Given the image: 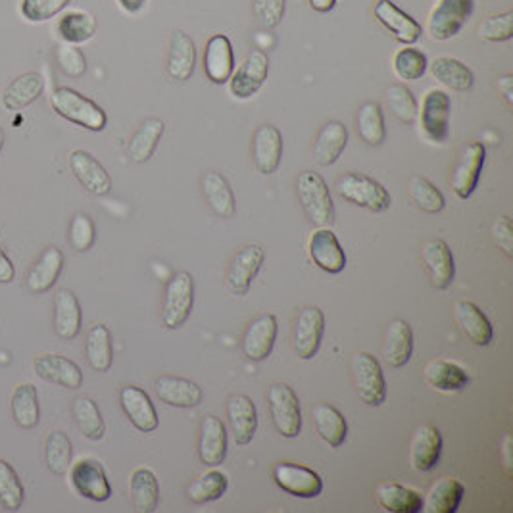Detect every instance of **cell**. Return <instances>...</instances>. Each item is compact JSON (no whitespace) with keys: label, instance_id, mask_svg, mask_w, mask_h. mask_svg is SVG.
Segmentation results:
<instances>
[{"label":"cell","instance_id":"obj_62","mask_svg":"<svg viewBox=\"0 0 513 513\" xmlns=\"http://www.w3.org/2000/svg\"><path fill=\"white\" fill-rule=\"evenodd\" d=\"M118 4L127 14H139L147 6V0H118Z\"/></svg>","mask_w":513,"mask_h":513},{"label":"cell","instance_id":"obj_58","mask_svg":"<svg viewBox=\"0 0 513 513\" xmlns=\"http://www.w3.org/2000/svg\"><path fill=\"white\" fill-rule=\"evenodd\" d=\"M56 62L60 70L70 77H81L87 72V58L77 45H60L56 49Z\"/></svg>","mask_w":513,"mask_h":513},{"label":"cell","instance_id":"obj_29","mask_svg":"<svg viewBox=\"0 0 513 513\" xmlns=\"http://www.w3.org/2000/svg\"><path fill=\"white\" fill-rule=\"evenodd\" d=\"M454 314H456V323H458L460 331L469 341L477 346H489L494 337V331H492L489 318L483 314V310L479 306H475L469 300H458Z\"/></svg>","mask_w":513,"mask_h":513},{"label":"cell","instance_id":"obj_48","mask_svg":"<svg viewBox=\"0 0 513 513\" xmlns=\"http://www.w3.org/2000/svg\"><path fill=\"white\" fill-rule=\"evenodd\" d=\"M229 487L227 475L221 471H208L204 475H200L195 479L189 489H187V496L193 504H206V502H214L220 500L221 496L225 494V490Z\"/></svg>","mask_w":513,"mask_h":513},{"label":"cell","instance_id":"obj_20","mask_svg":"<svg viewBox=\"0 0 513 513\" xmlns=\"http://www.w3.org/2000/svg\"><path fill=\"white\" fill-rule=\"evenodd\" d=\"M72 485L87 500L106 502L112 494L104 467L97 460H81L72 469Z\"/></svg>","mask_w":513,"mask_h":513},{"label":"cell","instance_id":"obj_18","mask_svg":"<svg viewBox=\"0 0 513 513\" xmlns=\"http://www.w3.org/2000/svg\"><path fill=\"white\" fill-rule=\"evenodd\" d=\"M204 72L216 85H223L231 79L235 72V52L227 35L218 33L208 39L204 49Z\"/></svg>","mask_w":513,"mask_h":513},{"label":"cell","instance_id":"obj_44","mask_svg":"<svg viewBox=\"0 0 513 513\" xmlns=\"http://www.w3.org/2000/svg\"><path fill=\"white\" fill-rule=\"evenodd\" d=\"M358 135L369 147H381L387 139L385 116L377 102H364L358 108Z\"/></svg>","mask_w":513,"mask_h":513},{"label":"cell","instance_id":"obj_43","mask_svg":"<svg viewBox=\"0 0 513 513\" xmlns=\"http://www.w3.org/2000/svg\"><path fill=\"white\" fill-rule=\"evenodd\" d=\"M164 135V122L158 118H150L141 123L129 143V156L135 164H145L156 152L158 143Z\"/></svg>","mask_w":513,"mask_h":513},{"label":"cell","instance_id":"obj_5","mask_svg":"<svg viewBox=\"0 0 513 513\" xmlns=\"http://www.w3.org/2000/svg\"><path fill=\"white\" fill-rule=\"evenodd\" d=\"M450 110L452 100L440 91L429 89L421 102V112H417L421 133L433 145H444L450 135Z\"/></svg>","mask_w":513,"mask_h":513},{"label":"cell","instance_id":"obj_46","mask_svg":"<svg viewBox=\"0 0 513 513\" xmlns=\"http://www.w3.org/2000/svg\"><path fill=\"white\" fill-rule=\"evenodd\" d=\"M12 416L22 429H33L41 419L39 396L35 385H20L12 394Z\"/></svg>","mask_w":513,"mask_h":513},{"label":"cell","instance_id":"obj_53","mask_svg":"<svg viewBox=\"0 0 513 513\" xmlns=\"http://www.w3.org/2000/svg\"><path fill=\"white\" fill-rule=\"evenodd\" d=\"M410 198L417 208H421L427 214H439L446 204L439 189L423 177H414L410 181Z\"/></svg>","mask_w":513,"mask_h":513},{"label":"cell","instance_id":"obj_14","mask_svg":"<svg viewBox=\"0 0 513 513\" xmlns=\"http://www.w3.org/2000/svg\"><path fill=\"white\" fill-rule=\"evenodd\" d=\"M273 481L287 494L298 498H316L323 490V481L310 467L296 464H277L273 467Z\"/></svg>","mask_w":513,"mask_h":513},{"label":"cell","instance_id":"obj_23","mask_svg":"<svg viewBox=\"0 0 513 513\" xmlns=\"http://www.w3.org/2000/svg\"><path fill=\"white\" fill-rule=\"evenodd\" d=\"M275 339H277V318L273 314L258 316L246 327L245 339H243V352L246 358L252 362L266 360L273 350Z\"/></svg>","mask_w":513,"mask_h":513},{"label":"cell","instance_id":"obj_42","mask_svg":"<svg viewBox=\"0 0 513 513\" xmlns=\"http://www.w3.org/2000/svg\"><path fill=\"white\" fill-rule=\"evenodd\" d=\"M85 356L89 366L98 373H106L112 367L114 350H112V335L106 325L97 323L89 329L85 342Z\"/></svg>","mask_w":513,"mask_h":513},{"label":"cell","instance_id":"obj_28","mask_svg":"<svg viewBox=\"0 0 513 513\" xmlns=\"http://www.w3.org/2000/svg\"><path fill=\"white\" fill-rule=\"evenodd\" d=\"M62 269H64V254L60 252V248L49 246L39 256V260L35 262V266L31 268V271L27 273L25 285H27V289L31 293H47L56 285Z\"/></svg>","mask_w":513,"mask_h":513},{"label":"cell","instance_id":"obj_12","mask_svg":"<svg viewBox=\"0 0 513 513\" xmlns=\"http://www.w3.org/2000/svg\"><path fill=\"white\" fill-rule=\"evenodd\" d=\"M325 331V316L318 306L304 308L294 323L293 348L302 360H310L318 354Z\"/></svg>","mask_w":513,"mask_h":513},{"label":"cell","instance_id":"obj_4","mask_svg":"<svg viewBox=\"0 0 513 513\" xmlns=\"http://www.w3.org/2000/svg\"><path fill=\"white\" fill-rule=\"evenodd\" d=\"M195 304V281L191 273L179 271L166 285L162 302V321L168 329H179L191 318Z\"/></svg>","mask_w":513,"mask_h":513},{"label":"cell","instance_id":"obj_13","mask_svg":"<svg viewBox=\"0 0 513 513\" xmlns=\"http://www.w3.org/2000/svg\"><path fill=\"white\" fill-rule=\"evenodd\" d=\"M375 18L379 20V24L383 25L387 31H391L394 41H398L404 47L416 45L417 41L423 35L421 25L416 20L406 14L400 6H396V2L392 0H377L375 8Z\"/></svg>","mask_w":513,"mask_h":513},{"label":"cell","instance_id":"obj_25","mask_svg":"<svg viewBox=\"0 0 513 513\" xmlns=\"http://www.w3.org/2000/svg\"><path fill=\"white\" fill-rule=\"evenodd\" d=\"M227 419L235 442L241 446L250 444L258 429V412L252 398L246 394L231 396L227 402Z\"/></svg>","mask_w":513,"mask_h":513},{"label":"cell","instance_id":"obj_47","mask_svg":"<svg viewBox=\"0 0 513 513\" xmlns=\"http://www.w3.org/2000/svg\"><path fill=\"white\" fill-rule=\"evenodd\" d=\"M72 414L83 437L89 440H100L104 437L106 425L97 404L91 398H77L72 406Z\"/></svg>","mask_w":513,"mask_h":513},{"label":"cell","instance_id":"obj_61","mask_svg":"<svg viewBox=\"0 0 513 513\" xmlns=\"http://www.w3.org/2000/svg\"><path fill=\"white\" fill-rule=\"evenodd\" d=\"M498 91L502 93L506 104L513 106V75H502L498 79Z\"/></svg>","mask_w":513,"mask_h":513},{"label":"cell","instance_id":"obj_37","mask_svg":"<svg viewBox=\"0 0 513 513\" xmlns=\"http://www.w3.org/2000/svg\"><path fill=\"white\" fill-rule=\"evenodd\" d=\"M129 492H131V500H133V506L137 512H156V508L160 504V485H158L156 475L150 469L139 467L131 473Z\"/></svg>","mask_w":513,"mask_h":513},{"label":"cell","instance_id":"obj_22","mask_svg":"<svg viewBox=\"0 0 513 513\" xmlns=\"http://www.w3.org/2000/svg\"><path fill=\"white\" fill-rule=\"evenodd\" d=\"M123 412L135 429L141 433H152L158 429V414L147 392L139 387L127 385L120 391Z\"/></svg>","mask_w":513,"mask_h":513},{"label":"cell","instance_id":"obj_11","mask_svg":"<svg viewBox=\"0 0 513 513\" xmlns=\"http://www.w3.org/2000/svg\"><path fill=\"white\" fill-rule=\"evenodd\" d=\"M485 158H487V150L479 141L469 143L462 150L456 162V168L452 171V189L458 198L465 200L475 193L481 179V171L485 166Z\"/></svg>","mask_w":513,"mask_h":513},{"label":"cell","instance_id":"obj_39","mask_svg":"<svg viewBox=\"0 0 513 513\" xmlns=\"http://www.w3.org/2000/svg\"><path fill=\"white\" fill-rule=\"evenodd\" d=\"M45 79L39 74H24L14 79L2 97V104L8 112H18L43 95Z\"/></svg>","mask_w":513,"mask_h":513},{"label":"cell","instance_id":"obj_31","mask_svg":"<svg viewBox=\"0 0 513 513\" xmlns=\"http://www.w3.org/2000/svg\"><path fill=\"white\" fill-rule=\"evenodd\" d=\"M414 350V333L408 321L404 319H394L387 333H385V342H383V356L387 364L392 367H404Z\"/></svg>","mask_w":513,"mask_h":513},{"label":"cell","instance_id":"obj_24","mask_svg":"<svg viewBox=\"0 0 513 513\" xmlns=\"http://www.w3.org/2000/svg\"><path fill=\"white\" fill-rule=\"evenodd\" d=\"M35 373L54 385L64 389H79L83 385V371L70 358L58 354H45L35 360Z\"/></svg>","mask_w":513,"mask_h":513},{"label":"cell","instance_id":"obj_6","mask_svg":"<svg viewBox=\"0 0 513 513\" xmlns=\"http://www.w3.org/2000/svg\"><path fill=\"white\" fill-rule=\"evenodd\" d=\"M473 10L475 0H439L427 22L429 37L439 43L456 37L473 16Z\"/></svg>","mask_w":513,"mask_h":513},{"label":"cell","instance_id":"obj_30","mask_svg":"<svg viewBox=\"0 0 513 513\" xmlns=\"http://www.w3.org/2000/svg\"><path fill=\"white\" fill-rule=\"evenodd\" d=\"M81 319V304L72 291L60 289L54 294V331L60 339H75L81 331Z\"/></svg>","mask_w":513,"mask_h":513},{"label":"cell","instance_id":"obj_64","mask_svg":"<svg viewBox=\"0 0 513 513\" xmlns=\"http://www.w3.org/2000/svg\"><path fill=\"white\" fill-rule=\"evenodd\" d=\"M4 147V131H2V127H0V150Z\"/></svg>","mask_w":513,"mask_h":513},{"label":"cell","instance_id":"obj_10","mask_svg":"<svg viewBox=\"0 0 513 513\" xmlns=\"http://www.w3.org/2000/svg\"><path fill=\"white\" fill-rule=\"evenodd\" d=\"M266 260V252L260 245H246L233 256L227 275H225V283L227 289L237 296L250 291L252 281L256 279L258 271L264 266Z\"/></svg>","mask_w":513,"mask_h":513},{"label":"cell","instance_id":"obj_7","mask_svg":"<svg viewBox=\"0 0 513 513\" xmlns=\"http://www.w3.org/2000/svg\"><path fill=\"white\" fill-rule=\"evenodd\" d=\"M268 402L275 429L287 439L298 437L302 431V410L296 392L285 383H275L268 389Z\"/></svg>","mask_w":513,"mask_h":513},{"label":"cell","instance_id":"obj_45","mask_svg":"<svg viewBox=\"0 0 513 513\" xmlns=\"http://www.w3.org/2000/svg\"><path fill=\"white\" fill-rule=\"evenodd\" d=\"M58 31H60V37L68 45H83L95 37L97 20L89 12L74 10V12H68L62 16V20L58 24Z\"/></svg>","mask_w":513,"mask_h":513},{"label":"cell","instance_id":"obj_54","mask_svg":"<svg viewBox=\"0 0 513 513\" xmlns=\"http://www.w3.org/2000/svg\"><path fill=\"white\" fill-rule=\"evenodd\" d=\"M70 0H22V16L31 24H43L49 22L54 16H58Z\"/></svg>","mask_w":513,"mask_h":513},{"label":"cell","instance_id":"obj_63","mask_svg":"<svg viewBox=\"0 0 513 513\" xmlns=\"http://www.w3.org/2000/svg\"><path fill=\"white\" fill-rule=\"evenodd\" d=\"M308 4H310V8H312L314 12L327 14V12H331V10L335 8L337 0H308Z\"/></svg>","mask_w":513,"mask_h":513},{"label":"cell","instance_id":"obj_38","mask_svg":"<svg viewBox=\"0 0 513 513\" xmlns=\"http://www.w3.org/2000/svg\"><path fill=\"white\" fill-rule=\"evenodd\" d=\"M427 68H431V75L452 91H469L475 83V75L465 66L462 60L452 56H439Z\"/></svg>","mask_w":513,"mask_h":513},{"label":"cell","instance_id":"obj_40","mask_svg":"<svg viewBox=\"0 0 513 513\" xmlns=\"http://www.w3.org/2000/svg\"><path fill=\"white\" fill-rule=\"evenodd\" d=\"M377 502L385 512L419 513L423 510V498L414 489L398 483H385L377 487Z\"/></svg>","mask_w":513,"mask_h":513},{"label":"cell","instance_id":"obj_56","mask_svg":"<svg viewBox=\"0 0 513 513\" xmlns=\"http://www.w3.org/2000/svg\"><path fill=\"white\" fill-rule=\"evenodd\" d=\"M95 223L87 214H75L74 220L70 223V245L77 252H87L95 245Z\"/></svg>","mask_w":513,"mask_h":513},{"label":"cell","instance_id":"obj_3","mask_svg":"<svg viewBox=\"0 0 513 513\" xmlns=\"http://www.w3.org/2000/svg\"><path fill=\"white\" fill-rule=\"evenodd\" d=\"M337 193L346 202L366 208L375 214L391 208V193L379 181L358 171H350L342 175L337 181Z\"/></svg>","mask_w":513,"mask_h":513},{"label":"cell","instance_id":"obj_57","mask_svg":"<svg viewBox=\"0 0 513 513\" xmlns=\"http://www.w3.org/2000/svg\"><path fill=\"white\" fill-rule=\"evenodd\" d=\"M252 8L256 22L266 29H273L285 18L287 0H252Z\"/></svg>","mask_w":513,"mask_h":513},{"label":"cell","instance_id":"obj_17","mask_svg":"<svg viewBox=\"0 0 513 513\" xmlns=\"http://www.w3.org/2000/svg\"><path fill=\"white\" fill-rule=\"evenodd\" d=\"M70 168L74 171L75 179L89 191L91 195L104 196L112 191V177L104 170L91 152L74 150L70 154Z\"/></svg>","mask_w":513,"mask_h":513},{"label":"cell","instance_id":"obj_33","mask_svg":"<svg viewBox=\"0 0 513 513\" xmlns=\"http://www.w3.org/2000/svg\"><path fill=\"white\" fill-rule=\"evenodd\" d=\"M348 145V129L341 122H327L319 129L314 143V160L319 166H333Z\"/></svg>","mask_w":513,"mask_h":513},{"label":"cell","instance_id":"obj_51","mask_svg":"<svg viewBox=\"0 0 513 513\" xmlns=\"http://www.w3.org/2000/svg\"><path fill=\"white\" fill-rule=\"evenodd\" d=\"M24 502V485L16 469L0 460V506L6 512H18Z\"/></svg>","mask_w":513,"mask_h":513},{"label":"cell","instance_id":"obj_8","mask_svg":"<svg viewBox=\"0 0 513 513\" xmlns=\"http://www.w3.org/2000/svg\"><path fill=\"white\" fill-rule=\"evenodd\" d=\"M352 375L356 392L366 406L379 408L387 400V383L383 367L375 356L367 352L356 354L352 360Z\"/></svg>","mask_w":513,"mask_h":513},{"label":"cell","instance_id":"obj_27","mask_svg":"<svg viewBox=\"0 0 513 513\" xmlns=\"http://www.w3.org/2000/svg\"><path fill=\"white\" fill-rule=\"evenodd\" d=\"M198 456L202 464L216 467L227 456V431L220 417L208 416L200 425Z\"/></svg>","mask_w":513,"mask_h":513},{"label":"cell","instance_id":"obj_32","mask_svg":"<svg viewBox=\"0 0 513 513\" xmlns=\"http://www.w3.org/2000/svg\"><path fill=\"white\" fill-rule=\"evenodd\" d=\"M154 387L158 398L164 404L175 408H196L204 396V392L196 383L181 377H160L156 379Z\"/></svg>","mask_w":513,"mask_h":513},{"label":"cell","instance_id":"obj_52","mask_svg":"<svg viewBox=\"0 0 513 513\" xmlns=\"http://www.w3.org/2000/svg\"><path fill=\"white\" fill-rule=\"evenodd\" d=\"M387 104L392 110V114L402 123H414L417 120V100L414 93L406 85H391L385 93Z\"/></svg>","mask_w":513,"mask_h":513},{"label":"cell","instance_id":"obj_49","mask_svg":"<svg viewBox=\"0 0 513 513\" xmlns=\"http://www.w3.org/2000/svg\"><path fill=\"white\" fill-rule=\"evenodd\" d=\"M429 60L425 52L416 49L414 45L398 50L392 58V70L402 81H417L427 72Z\"/></svg>","mask_w":513,"mask_h":513},{"label":"cell","instance_id":"obj_50","mask_svg":"<svg viewBox=\"0 0 513 513\" xmlns=\"http://www.w3.org/2000/svg\"><path fill=\"white\" fill-rule=\"evenodd\" d=\"M72 440L64 431H52L45 442V460L54 475H64L72 465Z\"/></svg>","mask_w":513,"mask_h":513},{"label":"cell","instance_id":"obj_41","mask_svg":"<svg viewBox=\"0 0 513 513\" xmlns=\"http://www.w3.org/2000/svg\"><path fill=\"white\" fill-rule=\"evenodd\" d=\"M319 439L331 448H339L348 435V425L341 412L331 404H318L312 412Z\"/></svg>","mask_w":513,"mask_h":513},{"label":"cell","instance_id":"obj_16","mask_svg":"<svg viewBox=\"0 0 513 513\" xmlns=\"http://www.w3.org/2000/svg\"><path fill=\"white\" fill-rule=\"evenodd\" d=\"M308 254L319 269L337 275L346 268V254L337 235L329 227H319L308 241Z\"/></svg>","mask_w":513,"mask_h":513},{"label":"cell","instance_id":"obj_15","mask_svg":"<svg viewBox=\"0 0 513 513\" xmlns=\"http://www.w3.org/2000/svg\"><path fill=\"white\" fill-rule=\"evenodd\" d=\"M281 158H283L281 131L271 123L260 125L252 139V160L256 170L262 175H271L279 168Z\"/></svg>","mask_w":513,"mask_h":513},{"label":"cell","instance_id":"obj_26","mask_svg":"<svg viewBox=\"0 0 513 513\" xmlns=\"http://www.w3.org/2000/svg\"><path fill=\"white\" fill-rule=\"evenodd\" d=\"M442 437L433 425H421L410 442V465L419 473L431 471L439 464Z\"/></svg>","mask_w":513,"mask_h":513},{"label":"cell","instance_id":"obj_9","mask_svg":"<svg viewBox=\"0 0 513 513\" xmlns=\"http://www.w3.org/2000/svg\"><path fill=\"white\" fill-rule=\"evenodd\" d=\"M269 74V58L264 50H252L237 72H233L229 83V91L237 100H248L254 97Z\"/></svg>","mask_w":513,"mask_h":513},{"label":"cell","instance_id":"obj_60","mask_svg":"<svg viewBox=\"0 0 513 513\" xmlns=\"http://www.w3.org/2000/svg\"><path fill=\"white\" fill-rule=\"evenodd\" d=\"M16 275V268L10 262V258L6 256V252L0 248V283H10Z\"/></svg>","mask_w":513,"mask_h":513},{"label":"cell","instance_id":"obj_55","mask_svg":"<svg viewBox=\"0 0 513 513\" xmlns=\"http://www.w3.org/2000/svg\"><path fill=\"white\" fill-rule=\"evenodd\" d=\"M481 39L489 43H506L513 37V12L494 14L479 25Z\"/></svg>","mask_w":513,"mask_h":513},{"label":"cell","instance_id":"obj_34","mask_svg":"<svg viewBox=\"0 0 513 513\" xmlns=\"http://www.w3.org/2000/svg\"><path fill=\"white\" fill-rule=\"evenodd\" d=\"M427 387L439 392H460L469 385V375L464 367L448 360H431L423 369Z\"/></svg>","mask_w":513,"mask_h":513},{"label":"cell","instance_id":"obj_2","mask_svg":"<svg viewBox=\"0 0 513 513\" xmlns=\"http://www.w3.org/2000/svg\"><path fill=\"white\" fill-rule=\"evenodd\" d=\"M52 110L64 120L81 125L89 131H102L106 127V112L93 102L91 98L83 97L70 87H58L50 97Z\"/></svg>","mask_w":513,"mask_h":513},{"label":"cell","instance_id":"obj_35","mask_svg":"<svg viewBox=\"0 0 513 513\" xmlns=\"http://www.w3.org/2000/svg\"><path fill=\"white\" fill-rule=\"evenodd\" d=\"M202 193L208 202V206L220 216V218H233L237 212V202H235V193L229 185V181L218 173V171H208L202 177Z\"/></svg>","mask_w":513,"mask_h":513},{"label":"cell","instance_id":"obj_19","mask_svg":"<svg viewBox=\"0 0 513 513\" xmlns=\"http://www.w3.org/2000/svg\"><path fill=\"white\" fill-rule=\"evenodd\" d=\"M421 260H423V266L427 269L429 279L435 289L444 291L452 285L454 273H456L454 256L444 241H440V239L427 241L425 245L421 246Z\"/></svg>","mask_w":513,"mask_h":513},{"label":"cell","instance_id":"obj_1","mask_svg":"<svg viewBox=\"0 0 513 513\" xmlns=\"http://www.w3.org/2000/svg\"><path fill=\"white\" fill-rule=\"evenodd\" d=\"M296 193L304 214L316 227L335 223V204L325 179L316 171H302L296 179Z\"/></svg>","mask_w":513,"mask_h":513},{"label":"cell","instance_id":"obj_59","mask_svg":"<svg viewBox=\"0 0 513 513\" xmlns=\"http://www.w3.org/2000/svg\"><path fill=\"white\" fill-rule=\"evenodd\" d=\"M490 235H492V241L498 245V248L508 256H513V225L510 218H498V220L492 223V229H490Z\"/></svg>","mask_w":513,"mask_h":513},{"label":"cell","instance_id":"obj_36","mask_svg":"<svg viewBox=\"0 0 513 513\" xmlns=\"http://www.w3.org/2000/svg\"><path fill=\"white\" fill-rule=\"evenodd\" d=\"M464 492V485L460 481L452 477H442L427 492L421 512L456 513L462 504Z\"/></svg>","mask_w":513,"mask_h":513},{"label":"cell","instance_id":"obj_21","mask_svg":"<svg viewBox=\"0 0 513 513\" xmlns=\"http://www.w3.org/2000/svg\"><path fill=\"white\" fill-rule=\"evenodd\" d=\"M196 68L195 41L183 29H175L170 37V54L166 70L173 81H189Z\"/></svg>","mask_w":513,"mask_h":513}]
</instances>
